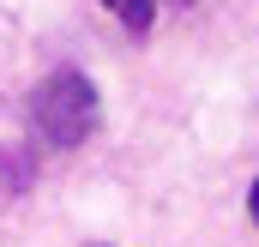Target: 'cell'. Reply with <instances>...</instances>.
I'll list each match as a JSON object with an SVG mask.
<instances>
[{
  "label": "cell",
  "instance_id": "obj_1",
  "mask_svg": "<svg viewBox=\"0 0 259 247\" xmlns=\"http://www.w3.org/2000/svg\"><path fill=\"white\" fill-rule=\"evenodd\" d=\"M97 85L78 72V66H55L42 85H36V97H30V121L42 133V145H55V151H72V145H84L91 139V127H97Z\"/></svg>",
  "mask_w": 259,
  "mask_h": 247
},
{
  "label": "cell",
  "instance_id": "obj_2",
  "mask_svg": "<svg viewBox=\"0 0 259 247\" xmlns=\"http://www.w3.org/2000/svg\"><path fill=\"white\" fill-rule=\"evenodd\" d=\"M115 12H121V24H127L133 36H145L151 30V18H157V0H109Z\"/></svg>",
  "mask_w": 259,
  "mask_h": 247
},
{
  "label": "cell",
  "instance_id": "obj_3",
  "mask_svg": "<svg viewBox=\"0 0 259 247\" xmlns=\"http://www.w3.org/2000/svg\"><path fill=\"white\" fill-rule=\"evenodd\" d=\"M24 181H30V163L24 157H0V199H12Z\"/></svg>",
  "mask_w": 259,
  "mask_h": 247
},
{
  "label": "cell",
  "instance_id": "obj_4",
  "mask_svg": "<svg viewBox=\"0 0 259 247\" xmlns=\"http://www.w3.org/2000/svg\"><path fill=\"white\" fill-rule=\"evenodd\" d=\"M247 211H253V223H259V181H253V193H247Z\"/></svg>",
  "mask_w": 259,
  "mask_h": 247
},
{
  "label": "cell",
  "instance_id": "obj_5",
  "mask_svg": "<svg viewBox=\"0 0 259 247\" xmlns=\"http://www.w3.org/2000/svg\"><path fill=\"white\" fill-rule=\"evenodd\" d=\"M103 6H109V0H103Z\"/></svg>",
  "mask_w": 259,
  "mask_h": 247
}]
</instances>
